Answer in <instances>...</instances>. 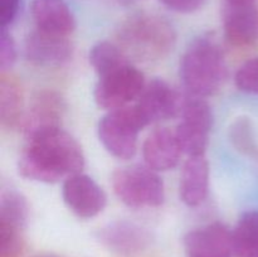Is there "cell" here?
<instances>
[{"label":"cell","instance_id":"obj_19","mask_svg":"<svg viewBox=\"0 0 258 257\" xmlns=\"http://www.w3.org/2000/svg\"><path fill=\"white\" fill-rule=\"evenodd\" d=\"M236 257H258V211L251 209L241 214L232 229Z\"/></svg>","mask_w":258,"mask_h":257},{"label":"cell","instance_id":"obj_9","mask_svg":"<svg viewBox=\"0 0 258 257\" xmlns=\"http://www.w3.org/2000/svg\"><path fill=\"white\" fill-rule=\"evenodd\" d=\"M62 198L68 209L81 219L97 217L107 204L105 190L90 175L82 173L64 179Z\"/></svg>","mask_w":258,"mask_h":257},{"label":"cell","instance_id":"obj_29","mask_svg":"<svg viewBox=\"0 0 258 257\" xmlns=\"http://www.w3.org/2000/svg\"><path fill=\"white\" fill-rule=\"evenodd\" d=\"M227 2H232V3H253V0H227Z\"/></svg>","mask_w":258,"mask_h":257},{"label":"cell","instance_id":"obj_4","mask_svg":"<svg viewBox=\"0 0 258 257\" xmlns=\"http://www.w3.org/2000/svg\"><path fill=\"white\" fill-rule=\"evenodd\" d=\"M111 184L116 197L128 208H156L165 201V188L159 173L145 164L117 169Z\"/></svg>","mask_w":258,"mask_h":257},{"label":"cell","instance_id":"obj_15","mask_svg":"<svg viewBox=\"0 0 258 257\" xmlns=\"http://www.w3.org/2000/svg\"><path fill=\"white\" fill-rule=\"evenodd\" d=\"M183 154L175 131L168 127L154 130L143 144L144 163L158 173L175 168Z\"/></svg>","mask_w":258,"mask_h":257},{"label":"cell","instance_id":"obj_1","mask_svg":"<svg viewBox=\"0 0 258 257\" xmlns=\"http://www.w3.org/2000/svg\"><path fill=\"white\" fill-rule=\"evenodd\" d=\"M27 140L18 160V171L23 178L53 184L81 173L85 166V155L80 143L63 128Z\"/></svg>","mask_w":258,"mask_h":257},{"label":"cell","instance_id":"obj_18","mask_svg":"<svg viewBox=\"0 0 258 257\" xmlns=\"http://www.w3.org/2000/svg\"><path fill=\"white\" fill-rule=\"evenodd\" d=\"M24 97L18 80L7 72L0 78V122L5 128L20 127L24 116Z\"/></svg>","mask_w":258,"mask_h":257},{"label":"cell","instance_id":"obj_17","mask_svg":"<svg viewBox=\"0 0 258 257\" xmlns=\"http://www.w3.org/2000/svg\"><path fill=\"white\" fill-rule=\"evenodd\" d=\"M33 20L43 32L70 37L76 29V18L64 0H33Z\"/></svg>","mask_w":258,"mask_h":257},{"label":"cell","instance_id":"obj_16","mask_svg":"<svg viewBox=\"0 0 258 257\" xmlns=\"http://www.w3.org/2000/svg\"><path fill=\"white\" fill-rule=\"evenodd\" d=\"M209 174L206 155L188 156L179 181V196L185 206L196 208L204 203L209 193Z\"/></svg>","mask_w":258,"mask_h":257},{"label":"cell","instance_id":"obj_12","mask_svg":"<svg viewBox=\"0 0 258 257\" xmlns=\"http://www.w3.org/2000/svg\"><path fill=\"white\" fill-rule=\"evenodd\" d=\"M24 53L32 65L55 68L70 62L73 54V45L70 37L52 34L35 28L25 39Z\"/></svg>","mask_w":258,"mask_h":257},{"label":"cell","instance_id":"obj_10","mask_svg":"<svg viewBox=\"0 0 258 257\" xmlns=\"http://www.w3.org/2000/svg\"><path fill=\"white\" fill-rule=\"evenodd\" d=\"M103 247L122 257H134L145 252L153 243V234L141 224L128 219L110 222L97 232Z\"/></svg>","mask_w":258,"mask_h":257},{"label":"cell","instance_id":"obj_25","mask_svg":"<svg viewBox=\"0 0 258 257\" xmlns=\"http://www.w3.org/2000/svg\"><path fill=\"white\" fill-rule=\"evenodd\" d=\"M17 45H15L14 38L10 32L5 28H2L0 32V68L2 72H7L9 68L14 66L17 62Z\"/></svg>","mask_w":258,"mask_h":257},{"label":"cell","instance_id":"obj_8","mask_svg":"<svg viewBox=\"0 0 258 257\" xmlns=\"http://www.w3.org/2000/svg\"><path fill=\"white\" fill-rule=\"evenodd\" d=\"M184 100L180 93L166 81L155 78L146 83L134 106L146 126L180 116Z\"/></svg>","mask_w":258,"mask_h":257},{"label":"cell","instance_id":"obj_26","mask_svg":"<svg viewBox=\"0 0 258 257\" xmlns=\"http://www.w3.org/2000/svg\"><path fill=\"white\" fill-rule=\"evenodd\" d=\"M20 5L22 0H0V27L8 29L15 22Z\"/></svg>","mask_w":258,"mask_h":257},{"label":"cell","instance_id":"obj_2","mask_svg":"<svg viewBox=\"0 0 258 257\" xmlns=\"http://www.w3.org/2000/svg\"><path fill=\"white\" fill-rule=\"evenodd\" d=\"M115 43L136 62H156L173 52L176 32L166 18L155 13H135L120 23Z\"/></svg>","mask_w":258,"mask_h":257},{"label":"cell","instance_id":"obj_5","mask_svg":"<svg viewBox=\"0 0 258 257\" xmlns=\"http://www.w3.org/2000/svg\"><path fill=\"white\" fill-rule=\"evenodd\" d=\"M146 127L143 117L133 105L108 111L97 126L98 139L103 148L115 158L128 160L136 155L139 134Z\"/></svg>","mask_w":258,"mask_h":257},{"label":"cell","instance_id":"obj_3","mask_svg":"<svg viewBox=\"0 0 258 257\" xmlns=\"http://www.w3.org/2000/svg\"><path fill=\"white\" fill-rule=\"evenodd\" d=\"M228 70L221 45L212 34L191 40L181 55L179 77L189 95L213 96L223 87Z\"/></svg>","mask_w":258,"mask_h":257},{"label":"cell","instance_id":"obj_23","mask_svg":"<svg viewBox=\"0 0 258 257\" xmlns=\"http://www.w3.org/2000/svg\"><path fill=\"white\" fill-rule=\"evenodd\" d=\"M234 83L239 91L258 96V57L246 60L234 75Z\"/></svg>","mask_w":258,"mask_h":257},{"label":"cell","instance_id":"obj_22","mask_svg":"<svg viewBox=\"0 0 258 257\" xmlns=\"http://www.w3.org/2000/svg\"><path fill=\"white\" fill-rule=\"evenodd\" d=\"M232 145L243 155L258 159V141L252 121L248 117H238L229 127Z\"/></svg>","mask_w":258,"mask_h":257},{"label":"cell","instance_id":"obj_11","mask_svg":"<svg viewBox=\"0 0 258 257\" xmlns=\"http://www.w3.org/2000/svg\"><path fill=\"white\" fill-rule=\"evenodd\" d=\"M64 110V100L59 93L50 90L39 91L33 96L24 112L20 128L27 139L62 128Z\"/></svg>","mask_w":258,"mask_h":257},{"label":"cell","instance_id":"obj_27","mask_svg":"<svg viewBox=\"0 0 258 257\" xmlns=\"http://www.w3.org/2000/svg\"><path fill=\"white\" fill-rule=\"evenodd\" d=\"M164 7L181 14H190L197 12L206 4V0H159Z\"/></svg>","mask_w":258,"mask_h":257},{"label":"cell","instance_id":"obj_14","mask_svg":"<svg viewBox=\"0 0 258 257\" xmlns=\"http://www.w3.org/2000/svg\"><path fill=\"white\" fill-rule=\"evenodd\" d=\"M222 23L227 42L234 47H249L258 40V12L253 3L226 0Z\"/></svg>","mask_w":258,"mask_h":257},{"label":"cell","instance_id":"obj_21","mask_svg":"<svg viewBox=\"0 0 258 257\" xmlns=\"http://www.w3.org/2000/svg\"><path fill=\"white\" fill-rule=\"evenodd\" d=\"M88 59L98 76L105 75L125 63L131 62L121 48L115 42L110 40H101L96 43L91 48Z\"/></svg>","mask_w":258,"mask_h":257},{"label":"cell","instance_id":"obj_7","mask_svg":"<svg viewBox=\"0 0 258 257\" xmlns=\"http://www.w3.org/2000/svg\"><path fill=\"white\" fill-rule=\"evenodd\" d=\"M181 121L176 127L181 150L188 156L206 155L213 127V111L203 97L189 95L184 100Z\"/></svg>","mask_w":258,"mask_h":257},{"label":"cell","instance_id":"obj_20","mask_svg":"<svg viewBox=\"0 0 258 257\" xmlns=\"http://www.w3.org/2000/svg\"><path fill=\"white\" fill-rule=\"evenodd\" d=\"M29 207L28 202L19 191L8 189L0 198V224L23 231L27 224Z\"/></svg>","mask_w":258,"mask_h":257},{"label":"cell","instance_id":"obj_28","mask_svg":"<svg viewBox=\"0 0 258 257\" xmlns=\"http://www.w3.org/2000/svg\"><path fill=\"white\" fill-rule=\"evenodd\" d=\"M90 2L103 3V4H111V5H130L133 4V3L138 2V0H90Z\"/></svg>","mask_w":258,"mask_h":257},{"label":"cell","instance_id":"obj_6","mask_svg":"<svg viewBox=\"0 0 258 257\" xmlns=\"http://www.w3.org/2000/svg\"><path fill=\"white\" fill-rule=\"evenodd\" d=\"M145 76L131 62L98 76L93 98L98 107L107 111L118 110L138 101L146 86Z\"/></svg>","mask_w":258,"mask_h":257},{"label":"cell","instance_id":"obj_30","mask_svg":"<svg viewBox=\"0 0 258 257\" xmlns=\"http://www.w3.org/2000/svg\"><path fill=\"white\" fill-rule=\"evenodd\" d=\"M37 257H58V256H55V254H39V256Z\"/></svg>","mask_w":258,"mask_h":257},{"label":"cell","instance_id":"obj_24","mask_svg":"<svg viewBox=\"0 0 258 257\" xmlns=\"http://www.w3.org/2000/svg\"><path fill=\"white\" fill-rule=\"evenodd\" d=\"M24 248L22 231L0 224V257H20Z\"/></svg>","mask_w":258,"mask_h":257},{"label":"cell","instance_id":"obj_13","mask_svg":"<svg viewBox=\"0 0 258 257\" xmlns=\"http://www.w3.org/2000/svg\"><path fill=\"white\" fill-rule=\"evenodd\" d=\"M184 249L188 257H233L232 229L221 222L198 227L184 236Z\"/></svg>","mask_w":258,"mask_h":257}]
</instances>
